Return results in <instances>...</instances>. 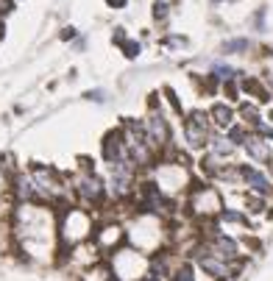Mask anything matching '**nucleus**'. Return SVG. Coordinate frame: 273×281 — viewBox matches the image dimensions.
I'll return each instance as SVG.
<instances>
[{"mask_svg": "<svg viewBox=\"0 0 273 281\" xmlns=\"http://www.w3.org/2000/svg\"><path fill=\"white\" fill-rule=\"evenodd\" d=\"M193 265L201 267L204 276H209L212 281H231V278H237V273H240V265H237V262L221 259L217 254H212V250L206 248V242H201V245L193 248Z\"/></svg>", "mask_w": 273, "mask_h": 281, "instance_id": "f257e3e1", "label": "nucleus"}, {"mask_svg": "<svg viewBox=\"0 0 273 281\" xmlns=\"http://www.w3.org/2000/svg\"><path fill=\"white\" fill-rule=\"evenodd\" d=\"M112 270L117 281H142V276L151 270V256L137 248H123L112 256Z\"/></svg>", "mask_w": 273, "mask_h": 281, "instance_id": "f03ea898", "label": "nucleus"}, {"mask_svg": "<svg viewBox=\"0 0 273 281\" xmlns=\"http://www.w3.org/2000/svg\"><path fill=\"white\" fill-rule=\"evenodd\" d=\"M25 209V206H22ZM17 234L22 237V248L28 250V254H37V242L39 245H47L50 248V240H53V229H47V214L45 212H39V214H34V212H28L25 209V226L22 229H17Z\"/></svg>", "mask_w": 273, "mask_h": 281, "instance_id": "7ed1b4c3", "label": "nucleus"}, {"mask_svg": "<svg viewBox=\"0 0 273 281\" xmlns=\"http://www.w3.org/2000/svg\"><path fill=\"white\" fill-rule=\"evenodd\" d=\"M59 231H62L64 245H78L92 234V220H90V214L81 212V209H70L67 223H64Z\"/></svg>", "mask_w": 273, "mask_h": 281, "instance_id": "20e7f679", "label": "nucleus"}, {"mask_svg": "<svg viewBox=\"0 0 273 281\" xmlns=\"http://www.w3.org/2000/svg\"><path fill=\"white\" fill-rule=\"evenodd\" d=\"M204 242H206V248H209L212 254H217L221 259H226V262H240L242 259V245L237 242L231 234L221 231V229L209 231Z\"/></svg>", "mask_w": 273, "mask_h": 281, "instance_id": "39448f33", "label": "nucleus"}, {"mask_svg": "<svg viewBox=\"0 0 273 281\" xmlns=\"http://www.w3.org/2000/svg\"><path fill=\"white\" fill-rule=\"evenodd\" d=\"M209 125H212V117L204 115V111H193V115L184 120V136H187L189 148H195V151H198V148L209 145V142H212Z\"/></svg>", "mask_w": 273, "mask_h": 281, "instance_id": "423d86ee", "label": "nucleus"}, {"mask_svg": "<svg viewBox=\"0 0 273 281\" xmlns=\"http://www.w3.org/2000/svg\"><path fill=\"white\" fill-rule=\"evenodd\" d=\"M240 181L245 184V187L251 189L254 195H270V189H273L270 178L265 176L262 170L251 167V164H240Z\"/></svg>", "mask_w": 273, "mask_h": 281, "instance_id": "0eeeda50", "label": "nucleus"}, {"mask_svg": "<svg viewBox=\"0 0 273 281\" xmlns=\"http://www.w3.org/2000/svg\"><path fill=\"white\" fill-rule=\"evenodd\" d=\"M193 209H195V212H201L204 217H209V214H221V212H223L221 198H217V192H215L212 187L195 189V195H193Z\"/></svg>", "mask_w": 273, "mask_h": 281, "instance_id": "6e6552de", "label": "nucleus"}, {"mask_svg": "<svg viewBox=\"0 0 273 281\" xmlns=\"http://www.w3.org/2000/svg\"><path fill=\"white\" fill-rule=\"evenodd\" d=\"M145 131H148V139H151L153 148H162L170 142V131H168V123H165V117L159 115V111H151L145 120Z\"/></svg>", "mask_w": 273, "mask_h": 281, "instance_id": "1a4fd4ad", "label": "nucleus"}, {"mask_svg": "<svg viewBox=\"0 0 273 281\" xmlns=\"http://www.w3.org/2000/svg\"><path fill=\"white\" fill-rule=\"evenodd\" d=\"M245 153L251 156L254 161H259V164H268L270 161V142L268 139H262L259 134H248V139H245Z\"/></svg>", "mask_w": 273, "mask_h": 281, "instance_id": "9d476101", "label": "nucleus"}, {"mask_svg": "<svg viewBox=\"0 0 273 281\" xmlns=\"http://www.w3.org/2000/svg\"><path fill=\"white\" fill-rule=\"evenodd\" d=\"M78 195L87 203H100V198H103V181L98 176H92V173H87L78 181Z\"/></svg>", "mask_w": 273, "mask_h": 281, "instance_id": "9b49d317", "label": "nucleus"}, {"mask_svg": "<svg viewBox=\"0 0 273 281\" xmlns=\"http://www.w3.org/2000/svg\"><path fill=\"white\" fill-rule=\"evenodd\" d=\"M123 240V231L117 229V226H106V229H100L98 234H95V248L100 250V254H115V245Z\"/></svg>", "mask_w": 273, "mask_h": 281, "instance_id": "f8f14e48", "label": "nucleus"}, {"mask_svg": "<svg viewBox=\"0 0 273 281\" xmlns=\"http://www.w3.org/2000/svg\"><path fill=\"white\" fill-rule=\"evenodd\" d=\"M209 117H212V123L217 125V128H231L234 125V109L231 106H226V103H215L209 109Z\"/></svg>", "mask_w": 273, "mask_h": 281, "instance_id": "ddd939ff", "label": "nucleus"}, {"mask_svg": "<svg viewBox=\"0 0 273 281\" xmlns=\"http://www.w3.org/2000/svg\"><path fill=\"white\" fill-rule=\"evenodd\" d=\"M234 142L229 139V136H212V142H209V153L215 159H229L231 153H234Z\"/></svg>", "mask_w": 273, "mask_h": 281, "instance_id": "4468645a", "label": "nucleus"}, {"mask_svg": "<svg viewBox=\"0 0 273 281\" xmlns=\"http://www.w3.org/2000/svg\"><path fill=\"white\" fill-rule=\"evenodd\" d=\"M170 281H198V278H195V265H193V262H181V265L173 270Z\"/></svg>", "mask_w": 273, "mask_h": 281, "instance_id": "2eb2a0df", "label": "nucleus"}, {"mask_svg": "<svg viewBox=\"0 0 273 281\" xmlns=\"http://www.w3.org/2000/svg\"><path fill=\"white\" fill-rule=\"evenodd\" d=\"M217 220H221V223H234V226H248V217L242 212H234V209H223V212L217 214Z\"/></svg>", "mask_w": 273, "mask_h": 281, "instance_id": "dca6fc26", "label": "nucleus"}, {"mask_svg": "<svg viewBox=\"0 0 273 281\" xmlns=\"http://www.w3.org/2000/svg\"><path fill=\"white\" fill-rule=\"evenodd\" d=\"M212 75H215L217 81L226 83V81H234L240 73H237V70H231V67H226V64H215V67H212Z\"/></svg>", "mask_w": 273, "mask_h": 281, "instance_id": "f3484780", "label": "nucleus"}, {"mask_svg": "<svg viewBox=\"0 0 273 281\" xmlns=\"http://www.w3.org/2000/svg\"><path fill=\"white\" fill-rule=\"evenodd\" d=\"M240 115L245 117L248 125H257L259 120H262V117H259V109L254 103H240Z\"/></svg>", "mask_w": 273, "mask_h": 281, "instance_id": "a211bd4d", "label": "nucleus"}, {"mask_svg": "<svg viewBox=\"0 0 273 281\" xmlns=\"http://www.w3.org/2000/svg\"><path fill=\"white\" fill-rule=\"evenodd\" d=\"M226 136H229V139L231 142H234V145H245V139H248V131L245 128H242V125H231V128L226 131Z\"/></svg>", "mask_w": 273, "mask_h": 281, "instance_id": "6ab92c4d", "label": "nucleus"}, {"mask_svg": "<svg viewBox=\"0 0 273 281\" xmlns=\"http://www.w3.org/2000/svg\"><path fill=\"white\" fill-rule=\"evenodd\" d=\"M242 89H245V92H254L259 100H268V92L262 89V83H259L257 78H245L242 81Z\"/></svg>", "mask_w": 273, "mask_h": 281, "instance_id": "aec40b11", "label": "nucleus"}, {"mask_svg": "<svg viewBox=\"0 0 273 281\" xmlns=\"http://www.w3.org/2000/svg\"><path fill=\"white\" fill-rule=\"evenodd\" d=\"M251 47V42L248 39H229V42H223V53H242V50H248Z\"/></svg>", "mask_w": 273, "mask_h": 281, "instance_id": "412c9836", "label": "nucleus"}, {"mask_svg": "<svg viewBox=\"0 0 273 281\" xmlns=\"http://www.w3.org/2000/svg\"><path fill=\"white\" fill-rule=\"evenodd\" d=\"M123 50H126L128 59H137V56H140V45H137V42H126V45H123Z\"/></svg>", "mask_w": 273, "mask_h": 281, "instance_id": "4be33fe9", "label": "nucleus"}, {"mask_svg": "<svg viewBox=\"0 0 273 281\" xmlns=\"http://www.w3.org/2000/svg\"><path fill=\"white\" fill-rule=\"evenodd\" d=\"M153 17H156V20H165V17H168V6H165V3H153Z\"/></svg>", "mask_w": 273, "mask_h": 281, "instance_id": "5701e85b", "label": "nucleus"}, {"mask_svg": "<svg viewBox=\"0 0 273 281\" xmlns=\"http://www.w3.org/2000/svg\"><path fill=\"white\" fill-rule=\"evenodd\" d=\"M115 42L117 45H126V31L123 28H115Z\"/></svg>", "mask_w": 273, "mask_h": 281, "instance_id": "b1692460", "label": "nucleus"}, {"mask_svg": "<svg viewBox=\"0 0 273 281\" xmlns=\"http://www.w3.org/2000/svg\"><path fill=\"white\" fill-rule=\"evenodd\" d=\"M142 281H165L162 276H159V273H153V270H148L145 276H142Z\"/></svg>", "mask_w": 273, "mask_h": 281, "instance_id": "393cba45", "label": "nucleus"}, {"mask_svg": "<svg viewBox=\"0 0 273 281\" xmlns=\"http://www.w3.org/2000/svg\"><path fill=\"white\" fill-rule=\"evenodd\" d=\"M87 98H90V100H98V103H100V100H103V92H100V89H95V92H87Z\"/></svg>", "mask_w": 273, "mask_h": 281, "instance_id": "a878e982", "label": "nucleus"}, {"mask_svg": "<svg viewBox=\"0 0 273 281\" xmlns=\"http://www.w3.org/2000/svg\"><path fill=\"white\" fill-rule=\"evenodd\" d=\"M106 3H109L112 9H123V6H126V0H106Z\"/></svg>", "mask_w": 273, "mask_h": 281, "instance_id": "bb28decb", "label": "nucleus"}, {"mask_svg": "<svg viewBox=\"0 0 273 281\" xmlns=\"http://www.w3.org/2000/svg\"><path fill=\"white\" fill-rule=\"evenodd\" d=\"M70 37H75V31H73V28H64V34H62V39H70Z\"/></svg>", "mask_w": 273, "mask_h": 281, "instance_id": "cd10ccee", "label": "nucleus"}]
</instances>
